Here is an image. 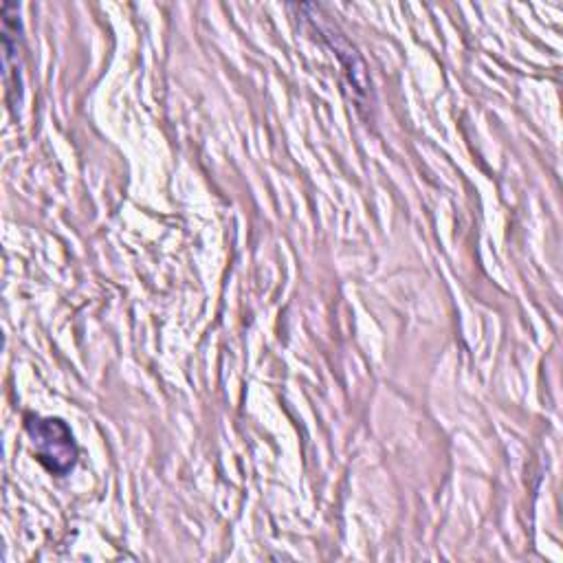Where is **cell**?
Returning <instances> with one entry per match:
<instances>
[{
  "mask_svg": "<svg viewBox=\"0 0 563 563\" xmlns=\"http://www.w3.org/2000/svg\"><path fill=\"white\" fill-rule=\"evenodd\" d=\"M26 431L35 449V457L57 475L73 468L77 457V446L73 442L70 429L57 418H26Z\"/></svg>",
  "mask_w": 563,
  "mask_h": 563,
  "instance_id": "6da1fadb",
  "label": "cell"
}]
</instances>
